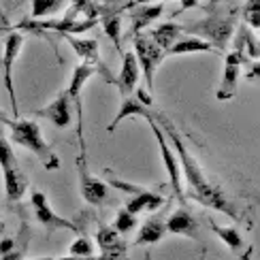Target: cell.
<instances>
[{
  "label": "cell",
  "instance_id": "9",
  "mask_svg": "<svg viewBox=\"0 0 260 260\" xmlns=\"http://www.w3.org/2000/svg\"><path fill=\"white\" fill-rule=\"evenodd\" d=\"M77 175H79V190L83 201L88 205H94V207H103L107 203V183L90 175L88 160H85V154H81V151L77 158Z\"/></svg>",
  "mask_w": 260,
  "mask_h": 260
},
{
  "label": "cell",
  "instance_id": "7",
  "mask_svg": "<svg viewBox=\"0 0 260 260\" xmlns=\"http://www.w3.org/2000/svg\"><path fill=\"white\" fill-rule=\"evenodd\" d=\"M21 45H24V35L21 32H11L5 41V51H3V67H5V88L11 101V113L15 117L19 115L17 109V96H15V83H13V64L17 60V56L21 53Z\"/></svg>",
  "mask_w": 260,
  "mask_h": 260
},
{
  "label": "cell",
  "instance_id": "28",
  "mask_svg": "<svg viewBox=\"0 0 260 260\" xmlns=\"http://www.w3.org/2000/svg\"><path fill=\"white\" fill-rule=\"evenodd\" d=\"M113 229L120 233V235H126V233H130V231H135V229H137V215L128 213L126 209H120V211H117V215H115Z\"/></svg>",
  "mask_w": 260,
  "mask_h": 260
},
{
  "label": "cell",
  "instance_id": "14",
  "mask_svg": "<svg viewBox=\"0 0 260 260\" xmlns=\"http://www.w3.org/2000/svg\"><path fill=\"white\" fill-rule=\"evenodd\" d=\"M39 117H45L56 128H69L73 122V111H71V99L67 92H62L56 101H51L47 107L37 111Z\"/></svg>",
  "mask_w": 260,
  "mask_h": 260
},
{
  "label": "cell",
  "instance_id": "11",
  "mask_svg": "<svg viewBox=\"0 0 260 260\" xmlns=\"http://www.w3.org/2000/svg\"><path fill=\"white\" fill-rule=\"evenodd\" d=\"M62 37L69 41V45H71L75 51H77L81 64H85V67H92L94 71H99L109 83H113V77H111L109 69H105L103 62H101V56H99V41H96V39H79V37H73V35H62Z\"/></svg>",
  "mask_w": 260,
  "mask_h": 260
},
{
  "label": "cell",
  "instance_id": "6",
  "mask_svg": "<svg viewBox=\"0 0 260 260\" xmlns=\"http://www.w3.org/2000/svg\"><path fill=\"white\" fill-rule=\"evenodd\" d=\"M32 209H35V218L39 220V224L45 229L47 233H53V231H73V233H79L81 235V226H77L75 222L62 218V215H58L56 211L51 209V205L47 201V197L43 192L35 190L32 192Z\"/></svg>",
  "mask_w": 260,
  "mask_h": 260
},
{
  "label": "cell",
  "instance_id": "19",
  "mask_svg": "<svg viewBox=\"0 0 260 260\" xmlns=\"http://www.w3.org/2000/svg\"><path fill=\"white\" fill-rule=\"evenodd\" d=\"M201 51H209V53H215V49L211 43L203 41L199 37H183V39H177L173 45L165 51L167 56H183V53H201Z\"/></svg>",
  "mask_w": 260,
  "mask_h": 260
},
{
  "label": "cell",
  "instance_id": "4",
  "mask_svg": "<svg viewBox=\"0 0 260 260\" xmlns=\"http://www.w3.org/2000/svg\"><path fill=\"white\" fill-rule=\"evenodd\" d=\"M135 58L139 64V71H143V79L147 85V92H154V75L160 62L165 60V49H160L154 41L145 35H135Z\"/></svg>",
  "mask_w": 260,
  "mask_h": 260
},
{
  "label": "cell",
  "instance_id": "8",
  "mask_svg": "<svg viewBox=\"0 0 260 260\" xmlns=\"http://www.w3.org/2000/svg\"><path fill=\"white\" fill-rule=\"evenodd\" d=\"M96 71L92 67H85V64H77L73 69V75H71V83H69V99L71 103L75 105V113H77V139H79V147H81V154H85V141H83V107H81V92L85 88V83L92 77Z\"/></svg>",
  "mask_w": 260,
  "mask_h": 260
},
{
  "label": "cell",
  "instance_id": "2",
  "mask_svg": "<svg viewBox=\"0 0 260 260\" xmlns=\"http://www.w3.org/2000/svg\"><path fill=\"white\" fill-rule=\"evenodd\" d=\"M5 126H9V130H11V139H13L17 145L32 151L47 171H56L60 167V158L56 156V151L47 145V141L43 139L41 126L37 122H32V120H9V117H5Z\"/></svg>",
  "mask_w": 260,
  "mask_h": 260
},
{
  "label": "cell",
  "instance_id": "31",
  "mask_svg": "<svg viewBox=\"0 0 260 260\" xmlns=\"http://www.w3.org/2000/svg\"><path fill=\"white\" fill-rule=\"evenodd\" d=\"M197 3H199V0H183V3H181V9H179V11H175V15L183 13V11L190 9V7H197Z\"/></svg>",
  "mask_w": 260,
  "mask_h": 260
},
{
  "label": "cell",
  "instance_id": "30",
  "mask_svg": "<svg viewBox=\"0 0 260 260\" xmlns=\"http://www.w3.org/2000/svg\"><path fill=\"white\" fill-rule=\"evenodd\" d=\"M35 260H103L101 256H92V258H73V256H67V258H35Z\"/></svg>",
  "mask_w": 260,
  "mask_h": 260
},
{
  "label": "cell",
  "instance_id": "18",
  "mask_svg": "<svg viewBox=\"0 0 260 260\" xmlns=\"http://www.w3.org/2000/svg\"><path fill=\"white\" fill-rule=\"evenodd\" d=\"M162 205H165V199L162 197H158V194H154V192H145V190H139L137 194H133V199H130L128 203H126V211L128 213H133V215H137V213H141V211H149V213H154V211H158Z\"/></svg>",
  "mask_w": 260,
  "mask_h": 260
},
{
  "label": "cell",
  "instance_id": "13",
  "mask_svg": "<svg viewBox=\"0 0 260 260\" xmlns=\"http://www.w3.org/2000/svg\"><path fill=\"white\" fill-rule=\"evenodd\" d=\"M96 243H99V250L103 252V260H120L124 256L126 245L122 241V235L117 233L113 226L107 224H99V233H96Z\"/></svg>",
  "mask_w": 260,
  "mask_h": 260
},
{
  "label": "cell",
  "instance_id": "35",
  "mask_svg": "<svg viewBox=\"0 0 260 260\" xmlns=\"http://www.w3.org/2000/svg\"><path fill=\"white\" fill-rule=\"evenodd\" d=\"M19 3H24V0H19Z\"/></svg>",
  "mask_w": 260,
  "mask_h": 260
},
{
  "label": "cell",
  "instance_id": "27",
  "mask_svg": "<svg viewBox=\"0 0 260 260\" xmlns=\"http://www.w3.org/2000/svg\"><path fill=\"white\" fill-rule=\"evenodd\" d=\"M243 21L250 30L260 28V0H247L243 9Z\"/></svg>",
  "mask_w": 260,
  "mask_h": 260
},
{
  "label": "cell",
  "instance_id": "12",
  "mask_svg": "<svg viewBox=\"0 0 260 260\" xmlns=\"http://www.w3.org/2000/svg\"><path fill=\"white\" fill-rule=\"evenodd\" d=\"M183 30H190L192 35H201L205 37L203 41L211 43V45H215V49L224 47V43L231 39L233 35V21L231 19H207V21H199L194 28H183Z\"/></svg>",
  "mask_w": 260,
  "mask_h": 260
},
{
  "label": "cell",
  "instance_id": "3",
  "mask_svg": "<svg viewBox=\"0 0 260 260\" xmlns=\"http://www.w3.org/2000/svg\"><path fill=\"white\" fill-rule=\"evenodd\" d=\"M0 169H3V175H5L7 199L11 203L19 201L28 190V177H26V173L21 171V165L17 162L13 149H11L9 141L5 137H0Z\"/></svg>",
  "mask_w": 260,
  "mask_h": 260
},
{
  "label": "cell",
  "instance_id": "25",
  "mask_svg": "<svg viewBox=\"0 0 260 260\" xmlns=\"http://www.w3.org/2000/svg\"><path fill=\"white\" fill-rule=\"evenodd\" d=\"M209 224H211L213 233L218 235L220 239H222L226 245H229L233 252H239L241 247H243V237H241V233H237L235 229H231V226H229V229H226V226H218V224H215L213 220H211Z\"/></svg>",
  "mask_w": 260,
  "mask_h": 260
},
{
  "label": "cell",
  "instance_id": "20",
  "mask_svg": "<svg viewBox=\"0 0 260 260\" xmlns=\"http://www.w3.org/2000/svg\"><path fill=\"white\" fill-rule=\"evenodd\" d=\"M167 235V226L165 220L160 215H151V218L141 226V231L135 239V245H151V243H158L162 237Z\"/></svg>",
  "mask_w": 260,
  "mask_h": 260
},
{
  "label": "cell",
  "instance_id": "33",
  "mask_svg": "<svg viewBox=\"0 0 260 260\" xmlns=\"http://www.w3.org/2000/svg\"><path fill=\"white\" fill-rule=\"evenodd\" d=\"M0 124H5V115H3V111H0Z\"/></svg>",
  "mask_w": 260,
  "mask_h": 260
},
{
  "label": "cell",
  "instance_id": "24",
  "mask_svg": "<svg viewBox=\"0 0 260 260\" xmlns=\"http://www.w3.org/2000/svg\"><path fill=\"white\" fill-rule=\"evenodd\" d=\"M69 0H32V17L35 19H45L56 15L58 11L64 9Z\"/></svg>",
  "mask_w": 260,
  "mask_h": 260
},
{
  "label": "cell",
  "instance_id": "17",
  "mask_svg": "<svg viewBox=\"0 0 260 260\" xmlns=\"http://www.w3.org/2000/svg\"><path fill=\"white\" fill-rule=\"evenodd\" d=\"M162 11H165V3H145V5L133 7V13H130L133 35H141V30L147 28L149 24H154L162 15Z\"/></svg>",
  "mask_w": 260,
  "mask_h": 260
},
{
  "label": "cell",
  "instance_id": "10",
  "mask_svg": "<svg viewBox=\"0 0 260 260\" xmlns=\"http://www.w3.org/2000/svg\"><path fill=\"white\" fill-rule=\"evenodd\" d=\"M245 62V53L233 49L224 60V73H222V81L215 92L218 101H231L237 94V83H239V75H241V64Z\"/></svg>",
  "mask_w": 260,
  "mask_h": 260
},
{
  "label": "cell",
  "instance_id": "21",
  "mask_svg": "<svg viewBox=\"0 0 260 260\" xmlns=\"http://www.w3.org/2000/svg\"><path fill=\"white\" fill-rule=\"evenodd\" d=\"M181 35H183V26L175 24V21H167V24H160V26H156V28L149 30V39L154 41L160 49H165V51H167Z\"/></svg>",
  "mask_w": 260,
  "mask_h": 260
},
{
  "label": "cell",
  "instance_id": "5",
  "mask_svg": "<svg viewBox=\"0 0 260 260\" xmlns=\"http://www.w3.org/2000/svg\"><path fill=\"white\" fill-rule=\"evenodd\" d=\"M145 120L149 122L151 126V133H154L156 141H158V147H160V154H162V162H165V169L169 173V179H171V188L173 192H175V197L179 203L186 201V197H183V181H181V169H179V160L175 158V154H173V149L169 145V141L165 137V133H162V128L156 124V120L151 115H147Z\"/></svg>",
  "mask_w": 260,
  "mask_h": 260
},
{
  "label": "cell",
  "instance_id": "15",
  "mask_svg": "<svg viewBox=\"0 0 260 260\" xmlns=\"http://www.w3.org/2000/svg\"><path fill=\"white\" fill-rule=\"evenodd\" d=\"M139 77H141V71H139L135 53L133 51L122 53V71L117 77H113V85H117V90L122 92V96H130L137 90Z\"/></svg>",
  "mask_w": 260,
  "mask_h": 260
},
{
  "label": "cell",
  "instance_id": "1",
  "mask_svg": "<svg viewBox=\"0 0 260 260\" xmlns=\"http://www.w3.org/2000/svg\"><path fill=\"white\" fill-rule=\"evenodd\" d=\"M151 117H154L156 124L162 128V133H165L167 141H171V143L175 145L177 160H179V169H181V177H183L181 181H186L190 197L197 201V203L205 205V207H211L215 211L226 213L233 220H239L241 215H239V211H237V207L233 205V201L226 197V192L218 186V183L211 181L203 173V169L199 167L197 158H194L190 151H188V147H186V143H183L181 135L177 133L175 124H173L169 117H165L162 113H151Z\"/></svg>",
  "mask_w": 260,
  "mask_h": 260
},
{
  "label": "cell",
  "instance_id": "29",
  "mask_svg": "<svg viewBox=\"0 0 260 260\" xmlns=\"http://www.w3.org/2000/svg\"><path fill=\"white\" fill-rule=\"evenodd\" d=\"M15 247H13V239H5V241H0V254H3V258L7 254H11Z\"/></svg>",
  "mask_w": 260,
  "mask_h": 260
},
{
  "label": "cell",
  "instance_id": "23",
  "mask_svg": "<svg viewBox=\"0 0 260 260\" xmlns=\"http://www.w3.org/2000/svg\"><path fill=\"white\" fill-rule=\"evenodd\" d=\"M130 115L147 117V115H151V111H149V107H145L143 103H139V101H137V96H133V94H130V96H124L120 111H117V115L113 117V122L107 126V130H109V133H115L117 124H120L122 120H126V117H130Z\"/></svg>",
  "mask_w": 260,
  "mask_h": 260
},
{
  "label": "cell",
  "instance_id": "16",
  "mask_svg": "<svg viewBox=\"0 0 260 260\" xmlns=\"http://www.w3.org/2000/svg\"><path fill=\"white\" fill-rule=\"evenodd\" d=\"M165 226H167V233L199 239V224H197V220L192 218V213L188 209H183V207L173 211L169 215V220L165 222Z\"/></svg>",
  "mask_w": 260,
  "mask_h": 260
},
{
  "label": "cell",
  "instance_id": "26",
  "mask_svg": "<svg viewBox=\"0 0 260 260\" xmlns=\"http://www.w3.org/2000/svg\"><path fill=\"white\" fill-rule=\"evenodd\" d=\"M69 256L73 258H92L94 256V245L85 235H81L77 241H73L69 247Z\"/></svg>",
  "mask_w": 260,
  "mask_h": 260
},
{
  "label": "cell",
  "instance_id": "22",
  "mask_svg": "<svg viewBox=\"0 0 260 260\" xmlns=\"http://www.w3.org/2000/svg\"><path fill=\"white\" fill-rule=\"evenodd\" d=\"M103 13V30L105 35L113 41L115 49L120 51V56L124 53L122 49V13L120 11H113V9H101Z\"/></svg>",
  "mask_w": 260,
  "mask_h": 260
},
{
  "label": "cell",
  "instance_id": "32",
  "mask_svg": "<svg viewBox=\"0 0 260 260\" xmlns=\"http://www.w3.org/2000/svg\"><path fill=\"white\" fill-rule=\"evenodd\" d=\"M145 3H167V0H133V3L126 5V9H133L137 5H145Z\"/></svg>",
  "mask_w": 260,
  "mask_h": 260
},
{
  "label": "cell",
  "instance_id": "34",
  "mask_svg": "<svg viewBox=\"0 0 260 260\" xmlns=\"http://www.w3.org/2000/svg\"><path fill=\"white\" fill-rule=\"evenodd\" d=\"M0 56H3V51H0Z\"/></svg>",
  "mask_w": 260,
  "mask_h": 260
}]
</instances>
